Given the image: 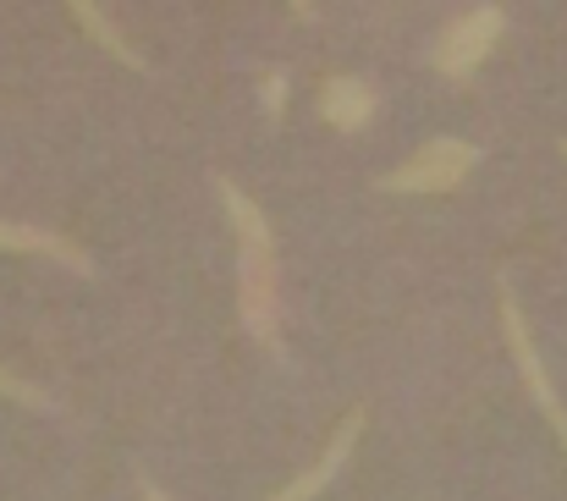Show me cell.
<instances>
[{
	"label": "cell",
	"mask_w": 567,
	"mask_h": 501,
	"mask_svg": "<svg viewBox=\"0 0 567 501\" xmlns=\"http://www.w3.org/2000/svg\"><path fill=\"white\" fill-rule=\"evenodd\" d=\"M231 237H237V309L243 326L254 331L259 347H281V276H276V232L265 221V209L254 204V193H243L231 176L215 182Z\"/></svg>",
	"instance_id": "1"
},
{
	"label": "cell",
	"mask_w": 567,
	"mask_h": 501,
	"mask_svg": "<svg viewBox=\"0 0 567 501\" xmlns=\"http://www.w3.org/2000/svg\"><path fill=\"white\" fill-rule=\"evenodd\" d=\"M474 166H480V144H468V139H430L396 171H385L380 187L385 193H452V187H463L474 176Z\"/></svg>",
	"instance_id": "2"
},
{
	"label": "cell",
	"mask_w": 567,
	"mask_h": 501,
	"mask_svg": "<svg viewBox=\"0 0 567 501\" xmlns=\"http://www.w3.org/2000/svg\"><path fill=\"white\" fill-rule=\"evenodd\" d=\"M502 28H507V11L502 6H468L457 22H446L441 28V39H435V72L441 78H452V83H463L491 50H496V39H502Z\"/></svg>",
	"instance_id": "3"
},
{
	"label": "cell",
	"mask_w": 567,
	"mask_h": 501,
	"mask_svg": "<svg viewBox=\"0 0 567 501\" xmlns=\"http://www.w3.org/2000/svg\"><path fill=\"white\" fill-rule=\"evenodd\" d=\"M496 298H502L496 309H502V331H507V347H513V364H518L529 397L540 402V413L551 419L557 441L567 447V408H563V397H557V386H551V375H546V364H540V352H535V336H529V326H524V309H518V298H513L507 282H496Z\"/></svg>",
	"instance_id": "4"
},
{
	"label": "cell",
	"mask_w": 567,
	"mask_h": 501,
	"mask_svg": "<svg viewBox=\"0 0 567 501\" xmlns=\"http://www.w3.org/2000/svg\"><path fill=\"white\" fill-rule=\"evenodd\" d=\"M359 430H364V408H353V413H348V419L331 430V441L320 447V458H315L303 474H292V480L276 491V497H265V501H315L320 491H326V485H331V480H337V474H342V469H348Z\"/></svg>",
	"instance_id": "5"
},
{
	"label": "cell",
	"mask_w": 567,
	"mask_h": 501,
	"mask_svg": "<svg viewBox=\"0 0 567 501\" xmlns=\"http://www.w3.org/2000/svg\"><path fill=\"white\" fill-rule=\"evenodd\" d=\"M375 89L364 83V78H353V72H337V78H326V89H320V116L337 127V133H359V127H370L375 122Z\"/></svg>",
	"instance_id": "6"
},
{
	"label": "cell",
	"mask_w": 567,
	"mask_h": 501,
	"mask_svg": "<svg viewBox=\"0 0 567 501\" xmlns=\"http://www.w3.org/2000/svg\"><path fill=\"white\" fill-rule=\"evenodd\" d=\"M0 254H33V259H55V265L78 270V276H89V270H94V265H89V254H83L72 237H61V232H44V226H22V221H0Z\"/></svg>",
	"instance_id": "7"
},
{
	"label": "cell",
	"mask_w": 567,
	"mask_h": 501,
	"mask_svg": "<svg viewBox=\"0 0 567 501\" xmlns=\"http://www.w3.org/2000/svg\"><path fill=\"white\" fill-rule=\"evenodd\" d=\"M72 17H78V28H83V33H89L100 50H111L122 67L144 72V55H138V50H133V44L116 33V22H111V11H105V6H94V0H78V6H72Z\"/></svg>",
	"instance_id": "8"
},
{
	"label": "cell",
	"mask_w": 567,
	"mask_h": 501,
	"mask_svg": "<svg viewBox=\"0 0 567 501\" xmlns=\"http://www.w3.org/2000/svg\"><path fill=\"white\" fill-rule=\"evenodd\" d=\"M0 397H11V402H22V408H50V397H44L39 386H28L22 375H11V369H0Z\"/></svg>",
	"instance_id": "9"
},
{
	"label": "cell",
	"mask_w": 567,
	"mask_h": 501,
	"mask_svg": "<svg viewBox=\"0 0 567 501\" xmlns=\"http://www.w3.org/2000/svg\"><path fill=\"white\" fill-rule=\"evenodd\" d=\"M287 89H292V83H287V72H265V89H259V100H265V116H270V122L287 111Z\"/></svg>",
	"instance_id": "10"
},
{
	"label": "cell",
	"mask_w": 567,
	"mask_h": 501,
	"mask_svg": "<svg viewBox=\"0 0 567 501\" xmlns=\"http://www.w3.org/2000/svg\"><path fill=\"white\" fill-rule=\"evenodd\" d=\"M144 501H172L166 491H155V485H144Z\"/></svg>",
	"instance_id": "11"
}]
</instances>
